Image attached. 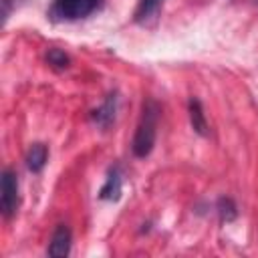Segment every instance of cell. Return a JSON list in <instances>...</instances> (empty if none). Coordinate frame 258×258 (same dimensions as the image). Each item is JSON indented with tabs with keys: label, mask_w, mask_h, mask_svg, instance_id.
<instances>
[{
	"label": "cell",
	"mask_w": 258,
	"mask_h": 258,
	"mask_svg": "<svg viewBox=\"0 0 258 258\" xmlns=\"http://www.w3.org/2000/svg\"><path fill=\"white\" fill-rule=\"evenodd\" d=\"M157 121H159V105L153 99H147L143 103V111L135 129L133 137V153L135 157H147L155 145V135H157Z\"/></svg>",
	"instance_id": "1"
},
{
	"label": "cell",
	"mask_w": 258,
	"mask_h": 258,
	"mask_svg": "<svg viewBox=\"0 0 258 258\" xmlns=\"http://www.w3.org/2000/svg\"><path fill=\"white\" fill-rule=\"evenodd\" d=\"M99 0H54L50 14L58 20H79L95 12Z\"/></svg>",
	"instance_id": "2"
},
{
	"label": "cell",
	"mask_w": 258,
	"mask_h": 258,
	"mask_svg": "<svg viewBox=\"0 0 258 258\" xmlns=\"http://www.w3.org/2000/svg\"><path fill=\"white\" fill-rule=\"evenodd\" d=\"M0 204H2L4 218H10L12 214H16V208H18V179H16V173L10 171V169H4V173H2Z\"/></svg>",
	"instance_id": "3"
},
{
	"label": "cell",
	"mask_w": 258,
	"mask_h": 258,
	"mask_svg": "<svg viewBox=\"0 0 258 258\" xmlns=\"http://www.w3.org/2000/svg\"><path fill=\"white\" fill-rule=\"evenodd\" d=\"M71 240H73V236H71L69 226H64V224L56 226V230L48 242L46 254L48 256H67L71 252Z\"/></svg>",
	"instance_id": "4"
},
{
	"label": "cell",
	"mask_w": 258,
	"mask_h": 258,
	"mask_svg": "<svg viewBox=\"0 0 258 258\" xmlns=\"http://www.w3.org/2000/svg\"><path fill=\"white\" fill-rule=\"evenodd\" d=\"M115 111H117V95L113 93V95H109L105 99V103L101 107H97L93 111V115H91L93 117V123L99 125L101 129H107L113 123V119H115Z\"/></svg>",
	"instance_id": "5"
},
{
	"label": "cell",
	"mask_w": 258,
	"mask_h": 258,
	"mask_svg": "<svg viewBox=\"0 0 258 258\" xmlns=\"http://www.w3.org/2000/svg\"><path fill=\"white\" fill-rule=\"evenodd\" d=\"M163 6V0H139L135 8V22L137 24H149L151 20L157 18L159 10Z\"/></svg>",
	"instance_id": "6"
},
{
	"label": "cell",
	"mask_w": 258,
	"mask_h": 258,
	"mask_svg": "<svg viewBox=\"0 0 258 258\" xmlns=\"http://www.w3.org/2000/svg\"><path fill=\"white\" fill-rule=\"evenodd\" d=\"M46 159H48V149L44 143H32L28 153H26V167L32 171V173H38L44 165H46Z\"/></svg>",
	"instance_id": "7"
},
{
	"label": "cell",
	"mask_w": 258,
	"mask_h": 258,
	"mask_svg": "<svg viewBox=\"0 0 258 258\" xmlns=\"http://www.w3.org/2000/svg\"><path fill=\"white\" fill-rule=\"evenodd\" d=\"M189 123L198 135H208V121H206V113H204L200 99L189 101Z\"/></svg>",
	"instance_id": "8"
},
{
	"label": "cell",
	"mask_w": 258,
	"mask_h": 258,
	"mask_svg": "<svg viewBox=\"0 0 258 258\" xmlns=\"http://www.w3.org/2000/svg\"><path fill=\"white\" fill-rule=\"evenodd\" d=\"M119 194H121V173H119L117 167H113L109 171V175H107L105 185L101 187L99 198L101 200H113L115 202V200H119Z\"/></svg>",
	"instance_id": "9"
},
{
	"label": "cell",
	"mask_w": 258,
	"mask_h": 258,
	"mask_svg": "<svg viewBox=\"0 0 258 258\" xmlns=\"http://www.w3.org/2000/svg\"><path fill=\"white\" fill-rule=\"evenodd\" d=\"M218 214H220L222 222L234 220V218H236V206H234V202L228 200V198H222V200L218 202Z\"/></svg>",
	"instance_id": "10"
},
{
	"label": "cell",
	"mask_w": 258,
	"mask_h": 258,
	"mask_svg": "<svg viewBox=\"0 0 258 258\" xmlns=\"http://www.w3.org/2000/svg\"><path fill=\"white\" fill-rule=\"evenodd\" d=\"M46 60H48V64H52L56 69H67L69 67V56L58 48H50L48 54H46Z\"/></svg>",
	"instance_id": "11"
},
{
	"label": "cell",
	"mask_w": 258,
	"mask_h": 258,
	"mask_svg": "<svg viewBox=\"0 0 258 258\" xmlns=\"http://www.w3.org/2000/svg\"><path fill=\"white\" fill-rule=\"evenodd\" d=\"M256 4H258V0H256Z\"/></svg>",
	"instance_id": "12"
}]
</instances>
